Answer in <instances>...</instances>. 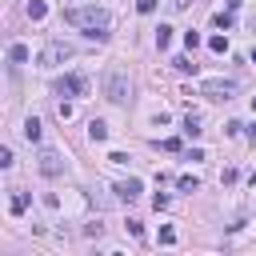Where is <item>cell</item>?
<instances>
[{
	"label": "cell",
	"instance_id": "cell-17",
	"mask_svg": "<svg viewBox=\"0 0 256 256\" xmlns=\"http://www.w3.org/2000/svg\"><path fill=\"white\" fill-rule=\"evenodd\" d=\"M212 24H216V28H232V12H216Z\"/></svg>",
	"mask_w": 256,
	"mask_h": 256
},
{
	"label": "cell",
	"instance_id": "cell-2",
	"mask_svg": "<svg viewBox=\"0 0 256 256\" xmlns=\"http://www.w3.org/2000/svg\"><path fill=\"white\" fill-rule=\"evenodd\" d=\"M72 56H76V48H72L68 40H48L36 60H40V68H56V64H64V60H72Z\"/></svg>",
	"mask_w": 256,
	"mask_h": 256
},
{
	"label": "cell",
	"instance_id": "cell-10",
	"mask_svg": "<svg viewBox=\"0 0 256 256\" xmlns=\"http://www.w3.org/2000/svg\"><path fill=\"white\" fill-rule=\"evenodd\" d=\"M24 140H28V144H40V120H36V116L24 120Z\"/></svg>",
	"mask_w": 256,
	"mask_h": 256
},
{
	"label": "cell",
	"instance_id": "cell-7",
	"mask_svg": "<svg viewBox=\"0 0 256 256\" xmlns=\"http://www.w3.org/2000/svg\"><path fill=\"white\" fill-rule=\"evenodd\" d=\"M60 168H64V164H60V152L44 148V152H40V172H44V176H60Z\"/></svg>",
	"mask_w": 256,
	"mask_h": 256
},
{
	"label": "cell",
	"instance_id": "cell-24",
	"mask_svg": "<svg viewBox=\"0 0 256 256\" xmlns=\"http://www.w3.org/2000/svg\"><path fill=\"white\" fill-rule=\"evenodd\" d=\"M128 232H132V236L140 240V236H144V224H140V220H128Z\"/></svg>",
	"mask_w": 256,
	"mask_h": 256
},
{
	"label": "cell",
	"instance_id": "cell-20",
	"mask_svg": "<svg viewBox=\"0 0 256 256\" xmlns=\"http://www.w3.org/2000/svg\"><path fill=\"white\" fill-rule=\"evenodd\" d=\"M160 148H164V152H180V140H176V136H168V140H160Z\"/></svg>",
	"mask_w": 256,
	"mask_h": 256
},
{
	"label": "cell",
	"instance_id": "cell-16",
	"mask_svg": "<svg viewBox=\"0 0 256 256\" xmlns=\"http://www.w3.org/2000/svg\"><path fill=\"white\" fill-rule=\"evenodd\" d=\"M200 44H204V36H200V32H184V48H188V52H192V48H200Z\"/></svg>",
	"mask_w": 256,
	"mask_h": 256
},
{
	"label": "cell",
	"instance_id": "cell-21",
	"mask_svg": "<svg viewBox=\"0 0 256 256\" xmlns=\"http://www.w3.org/2000/svg\"><path fill=\"white\" fill-rule=\"evenodd\" d=\"M156 4H160V0H136V8H140L144 16H148V12H156Z\"/></svg>",
	"mask_w": 256,
	"mask_h": 256
},
{
	"label": "cell",
	"instance_id": "cell-13",
	"mask_svg": "<svg viewBox=\"0 0 256 256\" xmlns=\"http://www.w3.org/2000/svg\"><path fill=\"white\" fill-rule=\"evenodd\" d=\"M8 60H12V64H24V60H28V48H24V44H12V48H8Z\"/></svg>",
	"mask_w": 256,
	"mask_h": 256
},
{
	"label": "cell",
	"instance_id": "cell-23",
	"mask_svg": "<svg viewBox=\"0 0 256 256\" xmlns=\"http://www.w3.org/2000/svg\"><path fill=\"white\" fill-rule=\"evenodd\" d=\"M0 168H12V148H0Z\"/></svg>",
	"mask_w": 256,
	"mask_h": 256
},
{
	"label": "cell",
	"instance_id": "cell-5",
	"mask_svg": "<svg viewBox=\"0 0 256 256\" xmlns=\"http://www.w3.org/2000/svg\"><path fill=\"white\" fill-rule=\"evenodd\" d=\"M56 92H60V96H84V92H88V76L68 72V76H60V80H56Z\"/></svg>",
	"mask_w": 256,
	"mask_h": 256
},
{
	"label": "cell",
	"instance_id": "cell-18",
	"mask_svg": "<svg viewBox=\"0 0 256 256\" xmlns=\"http://www.w3.org/2000/svg\"><path fill=\"white\" fill-rule=\"evenodd\" d=\"M176 184H180V192H196V188H200V184H196V176H180Z\"/></svg>",
	"mask_w": 256,
	"mask_h": 256
},
{
	"label": "cell",
	"instance_id": "cell-14",
	"mask_svg": "<svg viewBox=\"0 0 256 256\" xmlns=\"http://www.w3.org/2000/svg\"><path fill=\"white\" fill-rule=\"evenodd\" d=\"M8 208H12V216H20V212H24V208H28V192H16V196H12V204H8Z\"/></svg>",
	"mask_w": 256,
	"mask_h": 256
},
{
	"label": "cell",
	"instance_id": "cell-15",
	"mask_svg": "<svg viewBox=\"0 0 256 256\" xmlns=\"http://www.w3.org/2000/svg\"><path fill=\"white\" fill-rule=\"evenodd\" d=\"M172 68H176V72H196L192 56H176V60H172Z\"/></svg>",
	"mask_w": 256,
	"mask_h": 256
},
{
	"label": "cell",
	"instance_id": "cell-27",
	"mask_svg": "<svg viewBox=\"0 0 256 256\" xmlns=\"http://www.w3.org/2000/svg\"><path fill=\"white\" fill-rule=\"evenodd\" d=\"M252 64H256V48H252Z\"/></svg>",
	"mask_w": 256,
	"mask_h": 256
},
{
	"label": "cell",
	"instance_id": "cell-25",
	"mask_svg": "<svg viewBox=\"0 0 256 256\" xmlns=\"http://www.w3.org/2000/svg\"><path fill=\"white\" fill-rule=\"evenodd\" d=\"M160 244H176V232L172 228H160Z\"/></svg>",
	"mask_w": 256,
	"mask_h": 256
},
{
	"label": "cell",
	"instance_id": "cell-1",
	"mask_svg": "<svg viewBox=\"0 0 256 256\" xmlns=\"http://www.w3.org/2000/svg\"><path fill=\"white\" fill-rule=\"evenodd\" d=\"M64 20L84 28L92 40H108V28H112V12L108 8H96V4H84V8H64Z\"/></svg>",
	"mask_w": 256,
	"mask_h": 256
},
{
	"label": "cell",
	"instance_id": "cell-8",
	"mask_svg": "<svg viewBox=\"0 0 256 256\" xmlns=\"http://www.w3.org/2000/svg\"><path fill=\"white\" fill-rule=\"evenodd\" d=\"M88 140H92V144H104V140H108V124H104V120H92V124H88Z\"/></svg>",
	"mask_w": 256,
	"mask_h": 256
},
{
	"label": "cell",
	"instance_id": "cell-11",
	"mask_svg": "<svg viewBox=\"0 0 256 256\" xmlns=\"http://www.w3.org/2000/svg\"><path fill=\"white\" fill-rule=\"evenodd\" d=\"M184 136H200V112H188L184 116Z\"/></svg>",
	"mask_w": 256,
	"mask_h": 256
},
{
	"label": "cell",
	"instance_id": "cell-9",
	"mask_svg": "<svg viewBox=\"0 0 256 256\" xmlns=\"http://www.w3.org/2000/svg\"><path fill=\"white\" fill-rule=\"evenodd\" d=\"M24 12H28V20L36 24V20H44V16H48V4H44V0H28V8H24Z\"/></svg>",
	"mask_w": 256,
	"mask_h": 256
},
{
	"label": "cell",
	"instance_id": "cell-12",
	"mask_svg": "<svg viewBox=\"0 0 256 256\" xmlns=\"http://www.w3.org/2000/svg\"><path fill=\"white\" fill-rule=\"evenodd\" d=\"M168 44H172V28H168V24H160V28H156V48L164 52Z\"/></svg>",
	"mask_w": 256,
	"mask_h": 256
},
{
	"label": "cell",
	"instance_id": "cell-4",
	"mask_svg": "<svg viewBox=\"0 0 256 256\" xmlns=\"http://www.w3.org/2000/svg\"><path fill=\"white\" fill-rule=\"evenodd\" d=\"M200 96H208V100H232V96H236V80L212 76V80H204V84H200Z\"/></svg>",
	"mask_w": 256,
	"mask_h": 256
},
{
	"label": "cell",
	"instance_id": "cell-6",
	"mask_svg": "<svg viewBox=\"0 0 256 256\" xmlns=\"http://www.w3.org/2000/svg\"><path fill=\"white\" fill-rule=\"evenodd\" d=\"M112 192H116V196H120L124 204H132V200H140V192H144V184H140L136 176H128V180H120V184H116Z\"/></svg>",
	"mask_w": 256,
	"mask_h": 256
},
{
	"label": "cell",
	"instance_id": "cell-22",
	"mask_svg": "<svg viewBox=\"0 0 256 256\" xmlns=\"http://www.w3.org/2000/svg\"><path fill=\"white\" fill-rule=\"evenodd\" d=\"M56 116L60 120H72V104H56Z\"/></svg>",
	"mask_w": 256,
	"mask_h": 256
},
{
	"label": "cell",
	"instance_id": "cell-3",
	"mask_svg": "<svg viewBox=\"0 0 256 256\" xmlns=\"http://www.w3.org/2000/svg\"><path fill=\"white\" fill-rule=\"evenodd\" d=\"M104 96H108L112 104H124V100H128V76H124L120 68H112V72L104 76Z\"/></svg>",
	"mask_w": 256,
	"mask_h": 256
},
{
	"label": "cell",
	"instance_id": "cell-26",
	"mask_svg": "<svg viewBox=\"0 0 256 256\" xmlns=\"http://www.w3.org/2000/svg\"><path fill=\"white\" fill-rule=\"evenodd\" d=\"M172 8H176V12H184V8H188V0H172Z\"/></svg>",
	"mask_w": 256,
	"mask_h": 256
},
{
	"label": "cell",
	"instance_id": "cell-19",
	"mask_svg": "<svg viewBox=\"0 0 256 256\" xmlns=\"http://www.w3.org/2000/svg\"><path fill=\"white\" fill-rule=\"evenodd\" d=\"M208 48H212V52H228V40H224V36H212Z\"/></svg>",
	"mask_w": 256,
	"mask_h": 256
}]
</instances>
